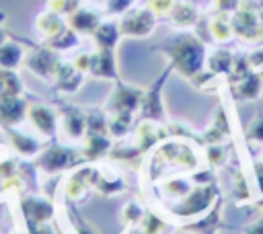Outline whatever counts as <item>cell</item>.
Segmentation results:
<instances>
[{"mask_svg": "<svg viewBox=\"0 0 263 234\" xmlns=\"http://www.w3.org/2000/svg\"><path fill=\"white\" fill-rule=\"evenodd\" d=\"M253 170H255V174H257V183H259V191L263 193V162H255V166H253Z\"/></svg>", "mask_w": 263, "mask_h": 234, "instance_id": "obj_51", "label": "cell"}, {"mask_svg": "<svg viewBox=\"0 0 263 234\" xmlns=\"http://www.w3.org/2000/svg\"><path fill=\"white\" fill-rule=\"evenodd\" d=\"M142 96H144L142 88L117 80L111 96L105 103V113L107 115H111V113H132L134 115L136 111H140Z\"/></svg>", "mask_w": 263, "mask_h": 234, "instance_id": "obj_8", "label": "cell"}, {"mask_svg": "<svg viewBox=\"0 0 263 234\" xmlns=\"http://www.w3.org/2000/svg\"><path fill=\"white\" fill-rule=\"evenodd\" d=\"M234 35L242 43H261L263 41V23L255 6L240 4V8L230 16Z\"/></svg>", "mask_w": 263, "mask_h": 234, "instance_id": "obj_7", "label": "cell"}, {"mask_svg": "<svg viewBox=\"0 0 263 234\" xmlns=\"http://www.w3.org/2000/svg\"><path fill=\"white\" fill-rule=\"evenodd\" d=\"M29 228V234H53L51 226L45 222V224H35V226H27Z\"/></svg>", "mask_w": 263, "mask_h": 234, "instance_id": "obj_49", "label": "cell"}, {"mask_svg": "<svg viewBox=\"0 0 263 234\" xmlns=\"http://www.w3.org/2000/svg\"><path fill=\"white\" fill-rule=\"evenodd\" d=\"M25 68L35 74L37 78H43V80H49L55 76L62 60L58 55V51L49 45H37V47H31L29 51H25V60H23Z\"/></svg>", "mask_w": 263, "mask_h": 234, "instance_id": "obj_6", "label": "cell"}, {"mask_svg": "<svg viewBox=\"0 0 263 234\" xmlns=\"http://www.w3.org/2000/svg\"><path fill=\"white\" fill-rule=\"evenodd\" d=\"M60 131L68 142H82L86 135V113L66 107L60 113Z\"/></svg>", "mask_w": 263, "mask_h": 234, "instance_id": "obj_14", "label": "cell"}, {"mask_svg": "<svg viewBox=\"0 0 263 234\" xmlns=\"http://www.w3.org/2000/svg\"><path fill=\"white\" fill-rule=\"evenodd\" d=\"M234 193L240 199H249V187H247L245 174H236V179H234Z\"/></svg>", "mask_w": 263, "mask_h": 234, "instance_id": "obj_47", "label": "cell"}, {"mask_svg": "<svg viewBox=\"0 0 263 234\" xmlns=\"http://www.w3.org/2000/svg\"><path fill=\"white\" fill-rule=\"evenodd\" d=\"M216 201H218L216 183L193 185L185 197H181L179 201H173L171 213L177 218H197L203 211H208Z\"/></svg>", "mask_w": 263, "mask_h": 234, "instance_id": "obj_3", "label": "cell"}, {"mask_svg": "<svg viewBox=\"0 0 263 234\" xmlns=\"http://www.w3.org/2000/svg\"><path fill=\"white\" fill-rule=\"evenodd\" d=\"M261 162H263V156H261Z\"/></svg>", "mask_w": 263, "mask_h": 234, "instance_id": "obj_54", "label": "cell"}, {"mask_svg": "<svg viewBox=\"0 0 263 234\" xmlns=\"http://www.w3.org/2000/svg\"><path fill=\"white\" fill-rule=\"evenodd\" d=\"M97 49H115L121 31H119V23L113 21H101V25L95 29V33L90 35Z\"/></svg>", "mask_w": 263, "mask_h": 234, "instance_id": "obj_24", "label": "cell"}, {"mask_svg": "<svg viewBox=\"0 0 263 234\" xmlns=\"http://www.w3.org/2000/svg\"><path fill=\"white\" fill-rule=\"evenodd\" d=\"M171 68H166L162 72V76L148 88L144 90V96H142V103H140V113L142 117L146 119H156V121H162L164 119V105H162V84L168 76Z\"/></svg>", "mask_w": 263, "mask_h": 234, "instance_id": "obj_12", "label": "cell"}, {"mask_svg": "<svg viewBox=\"0 0 263 234\" xmlns=\"http://www.w3.org/2000/svg\"><path fill=\"white\" fill-rule=\"evenodd\" d=\"M199 164V156L195 148L187 142H160L158 148H154V158L150 162V177L156 181L166 179V174L173 170H193Z\"/></svg>", "mask_w": 263, "mask_h": 234, "instance_id": "obj_2", "label": "cell"}, {"mask_svg": "<svg viewBox=\"0 0 263 234\" xmlns=\"http://www.w3.org/2000/svg\"><path fill=\"white\" fill-rule=\"evenodd\" d=\"M230 88L238 101H245V103L257 101L263 94V74L261 72H249L245 78L232 82Z\"/></svg>", "mask_w": 263, "mask_h": 234, "instance_id": "obj_21", "label": "cell"}, {"mask_svg": "<svg viewBox=\"0 0 263 234\" xmlns=\"http://www.w3.org/2000/svg\"><path fill=\"white\" fill-rule=\"evenodd\" d=\"M179 0H146L144 6L156 16V18H162V16H168V12L173 10V6L177 4Z\"/></svg>", "mask_w": 263, "mask_h": 234, "instance_id": "obj_42", "label": "cell"}, {"mask_svg": "<svg viewBox=\"0 0 263 234\" xmlns=\"http://www.w3.org/2000/svg\"><path fill=\"white\" fill-rule=\"evenodd\" d=\"M82 6V0H47V10L60 14V16H70Z\"/></svg>", "mask_w": 263, "mask_h": 234, "instance_id": "obj_39", "label": "cell"}, {"mask_svg": "<svg viewBox=\"0 0 263 234\" xmlns=\"http://www.w3.org/2000/svg\"><path fill=\"white\" fill-rule=\"evenodd\" d=\"M99 177V166H76L74 172L68 174L64 193L70 201H80L88 189H95Z\"/></svg>", "mask_w": 263, "mask_h": 234, "instance_id": "obj_10", "label": "cell"}, {"mask_svg": "<svg viewBox=\"0 0 263 234\" xmlns=\"http://www.w3.org/2000/svg\"><path fill=\"white\" fill-rule=\"evenodd\" d=\"M29 103L23 96H8L0 94V125L2 127H16L27 119Z\"/></svg>", "mask_w": 263, "mask_h": 234, "instance_id": "obj_15", "label": "cell"}, {"mask_svg": "<svg viewBox=\"0 0 263 234\" xmlns=\"http://www.w3.org/2000/svg\"><path fill=\"white\" fill-rule=\"evenodd\" d=\"M205 158L210 162V166L218 168V166H224L226 164V150L222 144H208L205 146Z\"/></svg>", "mask_w": 263, "mask_h": 234, "instance_id": "obj_41", "label": "cell"}, {"mask_svg": "<svg viewBox=\"0 0 263 234\" xmlns=\"http://www.w3.org/2000/svg\"><path fill=\"white\" fill-rule=\"evenodd\" d=\"M138 226H140V234H166V230L171 228L162 218H158L152 211H144Z\"/></svg>", "mask_w": 263, "mask_h": 234, "instance_id": "obj_35", "label": "cell"}, {"mask_svg": "<svg viewBox=\"0 0 263 234\" xmlns=\"http://www.w3.org/2000/svg\"><path fill=\"white\" fill-rule=\"evenodd\" d=\"M117 23H119L121 37L144 39V37H150L152 35V31L156 29L158 18L146 6H132L125 14L119 16Z\"/></svg>", "mask_w": 263, "mask_h": 234, "instance_id": "obj_5", "label": "cell"}, {"mask_svg": "<svg viewBox=\"0 0 263 234\" xmlns=\"http://www.w3.org/2000/svg\"><path fill=\"white\" fill-rule=\"evenodd\" d=\"M208 33L212 35L214 41L218 43H228L234 37V29H232V21L228 14L216 12L214 16L208 18Z\"/></svg>", "mask_w": 263, "mask_h": 234, "instance_id": "obj_26", "label": "cell"}, {"mask_svg": "<svg viewBox=\"0 0 263 234\" xmlns=\"http://www.w3.org/2000/svg\"><path fill=\"white\" fill-rule=\"evenodd\" d=\"M76 43H78V33H74V31L68 27L64 33H60L55 39H51V41L45 43V45L53 47L55 51H66V49H72Z\"/></svg>", "mask_w": 263, "mask_h": 234, "instance_id": "obj_40", "label": "cell"}, {"mask_svg": "<svg viewBox=\"0 0 263 234\" xmlns=\"http://www.w3.org/2000/svg\"><path fill=\"white\" fill-rule=\"evenodd\" d=\"M142 216H144V209H142V205H140L136 199H129V201L121 207V222H123L125 226H136V224H140Z\"/></svg>", "mask_w": 263, "mask_h": 234, "instance_id": "obj_38", "label": "cell"}, {"mask_svg": "<svg viewBox=\"0 0 263 234\" xmlns=\"http://www.w3.org/2000/svg\"><path fill=\"white\" fill-rule=\"evenodd\" d=\"M123 189H125V183L117 172L99 168V177H97V183H95V191L97 193H101V195H117Z\"/></svg>", "mask_w": 263, "mask_h": 234, "instance_id": "obj_31", "label": "cell"}, {"mask_svg": "<svg viewBox=\"0 0 263 234\" xmlns=\"http://www.w3.org/2000/svg\"><path fill=\"white\" fill-rule=\"evenodd\" d=\"M16 172H18V162H16V158L10 156L8 146L0 144V181L12 177V174H16Z\"/></svg>", "mask_w": 263, "mask_h": 234, "instance_id": "obj_37", "label": "cell"}, {"mask_svg": "<svg viewBox=\"0 0 263 234\" xmlns=\"http://www.w3.org/2000/svg\"><path fill=\"white\" fill-rule=\"evenodd\" d=\"M113 144H111V135L109 133H86L82 140V160L84 162H97L105 156H109Z\"/></svg>", "mask_w": 263, "mask_h": 234, "instance_id": "obj_19", "label": "cell"}, {"mask_svg": "<svg viewBox=\"0 0 263 234\" xmlns=\"http://www.w3.org/2000/svg\"><path fill=\"white\" fill-rule=\"evenodd\" d=\"M107 125H109V117L105 109L103 111L92 109L86 113V133H109Z\"/></svg>", "mask_w": 263, "mask_h": 234, "instance_id": "obj_36", "label": "cell"}, {"mask_svg": "<svg viewBox=\"0 0 263 234\" xmlns=\"http://www.w3.org/2000/svg\"><path fill=\"white\" fill-rule=\"evenodd\" d=\"M95 2H103V4H105V2H107V0H95Z\"/></svg>", "mask_w": 263, "mask_h": 234, "instance_id": "obj_53", "label": "cell"}, {"mask_svg": "<svg viewBox=\"0 0 263 234\" xmlns=\"http://www.w3.org/2000/svg\"><path fill=\"white\" fill-rule=\"evenodd\" d=\"M242 0H212V6L216 8V12L222 14H234L240 8Z\"/></svg>", "mask_w": 263, "mask_h": 234, "instance_id": "obj_45", "label": "cell"}, {"mask_svg": "<svg viewBox=\"0 0 263 234\" xmlns=\"http://www.w3.org/2000/svg\"><path fill=\"white\" fill-rule=\"evenodd\" d=\"M220 209H222V199L218 197V201L208 209V216L193 222L191 226H187V230H191L195 234H214L220 228Z\"/></svg>", "mask_w": 263, "mask_h": 234, "instance_id": "obj_30", "label": "cell"}, {"mask_svg": "<svg viewBox=\"0 0 263 234\" xmlns=\"http://www.w3.org/2000/svg\"><path fill=\"white\" fill-rule=\"evenodd\" d=\"M4 41V33H2V29H0V43Z\"/></svg>", "mask_w": 263, "mask_h": 234, "instance_id": "obj_52", "label": "cell"}, {"mask_svg": "<svg viewBox=\"0 0 263 234\" xmlns=\"http://www.w3.org/2000/svg\"><path fill=\"white\" fill-rule=\"evenodd\" d=\"M230 135V123H228V117L224 113V109H218L210 127L203 131V142L205 146L208 144H222L226 138Z\"/></svg>", "mask_w": 263, "mask_h": 234, "instance_id": "obj_25", "label": "cell"}, {"mask_svg": "<svg viewBox=\"0 0 263 234\" xmlns=\"http://www.w3.org/2000/svg\"><path fill=\"white\" fill-rule=\"evenodd\" d=\"M232 64H234V53L230 49H214L208 57H205V68L210 72H214L216 76H228V72L232 70Z\"/></svg>", "mask_w": 263, "mask_h": 234, "instance_id": "obj_28", "label": "cell"}, {"mask_svg": "<svg viewBox=\"0 0 263 234\" xmlns=\"http://www.w3.org/2000/svg\"><path fill=\"white\" fill-rule=\"evenodd\" d=\"M68 27L78 33V35H92L95 29L101 25V16L97 10L92 8H86V6H80L76 12H72L68 18Z\"/></svg>", "mask_w": 263, "mask_h": 234, "instance_id": "obj_23", "label": "cell"}, {"mask_svg": "<svg viewBox=\"0 0 263 234\" xmlns=\"http://www.w3.org/2000/svg\"><path fill=\"white\" fill-rule=\"evenodd\" d=\"M134 6V0H107L105 2V10L113 16H121L125 14L129 8Z\"/></svg>", "mask_w": 263, "mask_h": 234, "instance_id": "obj_44", "label": "cell"}, {"mask_svg": "<svg viewBox=\"0 0 263 234\" xmlns=\"http://www.w3.org/2000/svg\"><path fill=\"white\" fill-rule=\"evenodd\" d=\"M27 121L43 138H53L58 133V129H60V115L51 107H47L43 103H29Z\"/></svg>", "mask_w": 263, "mask_h": 234, "instance_id": "obj_9", "label": "cell"}, {"mask_svg": "<svg viewBox=\"0 0 263 234\" xmlns=\"http://www.w3.org/2000/svg\"><path fill=\"white\" fill-rule=\"evenodd\" d=\"M21 211L27 226L45 224L53 218V203L39 195H25L21 197Z\"/></svg>", "mask_w": 263, "mask_h": 234, "instance_id": "obj_13", "label": "cell"}, {"mask_svg": "<svg viewBox=\"0 0 263 234\" xmlns=\"http://www.w3.org/2000/svg\"><path fill=\"white\" fill-rule=\"evenodd\" d=\"M88 74L92 78L103 80H117V66H115V51L113 49H97L92 51Z\"/></svg>", "mask_w": 263, "mask_h": 234, "instance_id": "obj_20", "label": "cell"}, {"mask_svg": "<svg viewBox=\"0 0 263 234\" xmlns=\"http://www.w3.org/2000/svg\"><path fill=\"white\" fill-rule=\"evenodd\" d=\"M90 60H92V51H78L72 60L74 68L80 70L82 74H88V68H90Z\"/></svg>", "mask_w": 263, "mask_h": 234, "instance_id": "obj_46", "label": "cell"}, {"mask_svg": "<svg viewBox=\"0 0 263 234\" xmlns=\"http://www.w3.org/2000/svg\"><path fill=\"white\" fill-rule=\"evenodd\" d=\"M4 131H6V140H8L10 150H14L23 158H37V154L43 150L41 142L37 138H33L31 133H25L16 127H4Z\"/></svg>", "mask_w": 263, "mask_h": 234, "instance_id": "obj_18", "label": "cell"}, {"mask_svg": "<svg viewBox=\"0 0 263 234\" xmlns=\"http://www.w3.org/2000/svg\"><path fill=\"white\" fill-rule=\"evenodd\" d=\"M193 187V181L183 179V177H166L160 183V193L173 201H179L181 197H185L189 193V189Z\"/></svg>", "mask_w": 263, "mask_h": 234, "instance_id": "obj_32", "label": "cell"}, {"mask_svg": "<svg viewBox=\"0 0 263 234\" xmlns=\"http://www.w3.org/2000/svg\"><path fill=\"white\" fill-rule=\"evenodd\" d=\"M107 117H109L107 131H109L111 138H123L129 131L132 121H134V115L132 113H111Z\"/></svg>", "mask_w": 263, "mask_h": 234, "instance_id": "obj_34", "label": "cell"}, {"mask_svg": "<svg viewBox=\"0 0 263 234\" xmlns=\"http://www.w3.org/2000/svg\"><path fill=\"white\" fill-rule=\"evenodd\" d=\"M166 21H168V25H171L173 29H177V31H187V29H191V27H195V25L199 23V12H197L195 4L179 0V2L173 6V10L168 12Z\"/></svg>", "mask_w": 263, "mask_h": 234, "instance_id": "obj_22", "label": "cell"}, {"mask_svg": "<svg viewBox=\"0 0 263 234\" xmlns=\"http://www.w3.org/2000/svg\"><path fill=\"white\" fill-rule=\"evenodd\" d=\"M82 160V154L76 152L74 148H68V146H47L43 148L37 158H35V168L47 177H55L64 170H70V168H76Z\"/></svg>", "mask_w": 263, "mask_h": 234, "instance_id": "obj_4", "label": "cell"}, {"mask_svg": "<svg viewBox=\"0 0 263 234\" xmlns=\"http://www.w3.org/2000/svg\"><path fill=\"white\" fill-rule=\"evenodd\" d=\"M82 80H84V74L80 70H76L72 62H62L60 68H58V72H55V76L51 78L53 88L58 92H62V94H74V92H78L80 86H82Z\"/></svg>", "mask_w": 263, "mask_h": 234, "instance_id": "obj_17", "label": "cell"}, {"mask_svg": "<svg viewBox=\"0 0 263 234\" xmlns=\"http://www.w3.org/2000/svg\"><path fill=\"white\" fill-rule=\"evenodd\" d=\"M168 57V68L175 70L179 76L191 80L197 72L205 68V45L193 33H179L173 37L168 47L162 49Z\"/></svg>", "mask_w": 263, "mask_h": 234, "instance_id": "obj_1", "label": "cell"}, {"mask_svg": "<svg viewBox=\"0 0 263 234\" xmlns=\"http://www.w3.org/2000/svg\"><path fill=\"white\" fill-rule=\"evenodd\" d=\"M23 60H25V49L18 43L8 41V39H4L0 43V68L2 70H16V68H21Z\"/></svg>", "mask_w": 263, "mask_h": 234, "instance_id": "obj_27", "label": "cell"}, {"mask_svg": "<svg viewBox=\"0 0 263 234\" xmlns=\"http://www.w3.org/2000/svg\"><path fill=\"white\" fill-rule=\"evenodd\" d=\"M0 94L23 96V82L16 76V70H2L0 68Z\"/></svg>", "mask_w": 263, "mask_h": 234, "instance_id": "obj_33", "label": "cell"}, {"mask_svg": "<svg viewBox=\"0 0 263 234\" xmlns=\"http://www.w3.org/2000/svg\"><path fill=\"white\" fill-rule=\"evenodd\" d=\"M142 152L140 148L134 144V146H113L111 152H109V158L113 162H119L132 170H138L140 168V162H142Z\"/></svg>", "mask_w": 263, "mask_h": 234, "instance_id": "obj_29", "label": "cell"}, {"mask_svg": "<svg viewBox=\"0 0 263 234\" xmlns=\"http://www.w3.org/2000/svg\"><path fill=\"white\" fill-rule=\"evenodd\" d=\"M247 140L249 142H257V144H263V113L255 115L249 125H247Z\"/></svg>", "mask_w": 263, "mask_h": 234, "instance_id": "obj_43", "label": "cell"}, {"mask_svg": "<svg viewBox=\"0 0 263 234\" xmlns=\"http://www.w3.org/2000/svg\"><path fill=\"white\" fill-rule=\"evenodd\" d=\"M166 133H168V131L164 129V125H162L160 121L142 117V119H140V123H138V125H136V129H134L136 146L140 148V152H142V154H146L148 150L156 148V146L166 138Z\"/></svg>", "mask_w": 263, "mask_h": 234, "instance_id": "obj_11", "label": "cell"}, {"mask_svg": "<svg viewBox=\"0 0 263 234\" xmlns=\"http://www.w3.org/2000/svg\"><path fill=\"white\" fill-rule=\"evenodd\" d=\"M242 234H263V216H261L257 222H253Z\"/></svg>", "mask_w": 263, "mask_h": 234, "instance_id": "obj_50", "label": "cell"}, {"mask_svg": "<svg viewBox=\"0 0 263 234\" xmlns=\"http://www.w3.org/2000/svg\"><path fill=\"white\" fill-rule=\"evenodd\" d=\"M66 29H68L66 16H60V14H55V12L47 10V8L35 16V33L39 35V39L43 43H49L51 39H55Z\"/></svg>", "mask_w": 263, "mask_h": 234, "instance_id": "obj_16", "label": "cell"}, {"mask_svg": "<svg viewBox=\"0 0 263 234\" xmlns=\"http://www.w3.org/2000/svg\"><path fill=\"white\" fill-rule=\"evenodd\" d=\"M247 57H249V64H251V68H259V66H263V47H259V49L251 51Z\"/></svg>", "mask_w": 263, "mask_h": 234, "instance_id": "obj_48", "label": "cell"}]
</instances>
